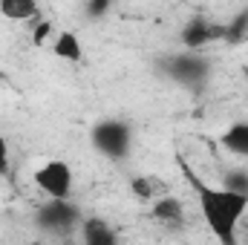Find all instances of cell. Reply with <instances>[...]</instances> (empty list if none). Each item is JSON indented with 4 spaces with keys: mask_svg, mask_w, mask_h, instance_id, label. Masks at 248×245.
Listing matches in <instances>:
<instances>
[{
    "mask_svg": "<svg viewBox=\"0 0 248 245\" xmlns=\"http://www.w3.org/2000/svg\"><path fill=\"white\" fill-rule=\"evenodd\" d=\"M182 170H185V179L190 184V190L196 193V205H199L202 222L208 225L211 237L219 245H240L237 234H240L243 219L248 216V196L199 179L187 168V162H182Z\"/></svg>",
    "mask_w": 248,
    "mask_h": 245,
    "instance_id": "cell-1",
    "label": "cell"
},
{
    "mask_svg": "<svg viewBox=\"0 0 248 245\" xmlns=\"http://www.w3.org/2000/svg\"><path fill=\"white\" fill-rule=\"evenodd\" d=\"M211 61L202 55V52H170V55H165L162 61H159V72L168 78V81H173V84H179V87H185L190 92H199L205 84H208V78H211Z\"/></svg>",
    "mask_w": 248,
    "mask_h": 245,
    "instance_id": "cell-2",
    "label": "cell"
},
{
    "mask_svg": "<svg viewBox=\"0 0 248 245\" xmlns=\"http://www.w3.org/2000/svg\"><path fill=\"white\" fill-rule=\"evenodd\" d=\"M93 147L113 162H124L133 150V127L124 119H101L90 133Z\"/></svg>",
    "mask_w": 248,
    "mask_h": 245,
    "instance_id": "cell-3",
    "label": "cell"
},
{
    "mask_svg": "<svg viewBox=\"0 0 248 245\" xmlns=\"http://www.w3.org/2000/svg\"><path fill=\"white\" fill-rule=\"evenodd\" d=\"M32 182L38 184V190L46 199H69L75 176H72V168L63 159H49L32 173Z\"/></svg>",
    "mask_w": 248,
    "mask_h": 245,
    "instance_id": "cell-4",
    "label": "cell"
},
{
    "mask_svg": "<svg viewBox=\"0 0 248 245\" xmlns=\"http://www.w3.org/2000/svg\"><path fill=\"white\" fill-rule=\"evenodd\" d=\"M35 222H38L44 231H49V234H66V231H72L75 225H81L84 219H81L78 208H75L69 199H46V202L38 208Z\"/></svg>",
    "mask_w": 248,
    "mask_h": 245,
    "instance_id": "cell-5",
    "label": "cell"
},
{
    "mask_svg": "<svg viewBox=\"0 0 248 245\" xmlns=\"http://www.w3.org/2000/svg\"><path fill=\"white\" fill-rule=\"evenodd\" d=\"M179 41H182V46H185L187 52H199L208 44L225 41V23L205 20V17H193V20H187L185 29L179 32Z\"/></svg>",
    "mask_w": 248,
    "mask_h": 245,
    "instance_id": "cell-6",
    "label": "cell"
},
{
    "mask_svg": "<svg viewBox=\"0 0 248 245\" xmlns=\"http://www.w3.org/2000/svg\"><path fill=\"white\" fill-rule=\"evenodd\" d=\"M150 219L153 222H159V225H165V228H182L187 219L185 214V205L173 196V193H168V196H162V199H156L153 205H150Z\"/></svg>",
    "mask_w": 248,
    "mask_h": 245,
    "instance_id": "cell-7",
    "label": "cell"
},
{
    "mask_svg": "<svg viewBox=\"0 0 248 245\" xmlns=\"http://www.w3.org/2000/svg\"><path fill=\"white\" fill-rule=\"evenodd\" d=\"M130 193H133L139 202L153 205L156 199H162V196L170 193V184L165 182L159 173H139V176L130 179Z\"/></svg>",
    "mask_w": 248,
    "mask_h": 245,
    "instance_id": "cell-8",
    "label": "cell"
},
{
    "mask_svg": "<svg viewBox=\"0 0 248 245\" xmlns=\"http://www.w3.org/2000/svg\"><path fill=\"white\" fill-rule=\"evenodd\" d=\"M81 240H84V245H119V234L110 222H104L98 216H87L81 222Z\"/></svg>",
    "mask_w": 248,
    "mask_h": 245,
    "instance_id": "cell-9",
    "label": "cell"
},
{
    "mask_svg": "<svg viewBox=\"0 0 248 245\" xmlns=\"http://www.w3.org/2000/svg\"><path fill=\"white\" fill-rule=\"evenodd\" d=\"M49 49L55 58H61L66 63H81L84 61V46H81V38L69 29H61L52 41H49Z\"/></svg>",
    "mask_w": 248,
    "mask_h": 245,
    "instance_id": "cell-10",
    "label": "cell"
},
{
    "mask_svg": "<svg viewBox=\"0 0 248 245\" xmlns=\"http://www.w3.org/2000/svg\"><path fill=\"white\" fill-rule=\"evenodd\" d=\"M219 144H222L228 153H234V156H240V159H248V119L231 124V127L219 136Z\"/></svg>",
    "mask_w": 248,
    "mask_h": 245,
    "instance_id": "cell-11",
    "label": "cell"
},
{
    "mask_svg": "<svg viewBox=\"0 0 248 245\" xmlns=\"http://www.w3.org/2000/svg\"><path fill=\"white\" fill-rule=\"evenodd\" d=\"M0 15L6 20H15V23H32L35 17H41V9L35 0H3Z\"/></svg>",
    "mask_w": 248,
    "mask_h": 245,
    "instance_id": "cell-12",
    "label": "cell"
},
{
    "mask_svg": "<svg viewBox=\"0 0 248 245\" xmlns=\"http://www.w3.org/2000/svg\"><path fill=\"white\" fill-rule=\"evenodd\" d=\"M246 38H248V6H243L231 20H225V41H222V44L237 46V44L246 41Z\"/></svg>",
    "mask_w": 248,
    "mask_h": 245,
    "instance_id": "cell-13",
    "label": "cell"
},
{
    "mask_svg": "<svg viewBox=\"0 0 248 245\" xmlns=\"http://www.w3.org/2000/svg\"><path fill=\"white\" fill-rule=\"evenodd\" d=\"M219 187H228V190H234V193L248 196V170L246 168H234V170H228V173L222 176Z\"/></svg>",
    "mask_w": 248,
    "mask_h": 245,
    "instance_id": "cell-14",
    "label": "cell"
},
{
    "mask_svg": "<svg viewBox=\"0 0 248 245\" xmlns=\"http://www.w3.org/2000/svg\"><path fill=\"white\" fill-rule=\"evenodd\" d=\"M29 26H32V41H35L38 46H46V38L52 35V23H49V20H41V17H35Z\"/></svg>",
    "mask_w": 248,
    "mask_h": 245,
    "instance_id": "cell-15",
    "label": "cell"
},
{
    "mask_svg": "<svg viewBox=\"0 0 248 245\" xmlns=\"http://www.w3.org/2000/svg\"><path fill=\"white\" fill-rule=\"evenodd\" d=\"M9 173V141L6 136H0V176Z\"/></svg>",
    "mask_w": 248,
    "mask_h": 245,
    "instance_id": "cell-16",
    "label": "cell"
},
{
    "mask_svg": "<svg viewBox=\"0 0 248 245\" xmlns=\"http://www.w3.org/2000/svg\"><path fill=\"white\" fill-rule=\"evenodd\" d=\"M87 12H90L93 17H104V15L110 12V3H107V0H93V3L87 6Z\"/></svg>",
    "mask_w": 248,
    "mask_h": 245,
    "instance_id": "cell-17",
    "label": "cell"
}]
</instances>
